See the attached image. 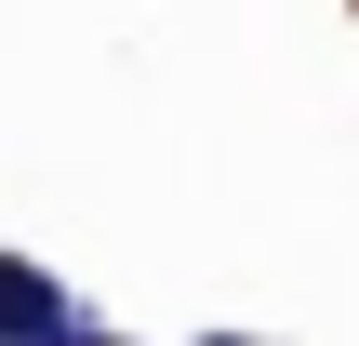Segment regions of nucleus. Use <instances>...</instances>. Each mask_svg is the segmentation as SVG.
<instances>
[{
	"label": "nucleus",
	"mask_w": 359,
	"mask_h": 346,
	"mask_svg": "<svg viewBox=\"0 0 359 346\" xmlns=\"http://www.w3.org/2000/svg\"><path fill=\"white\" fill-rule=\"evenodd\" d=\"M80 346H93V333H80Z\"/></svg>",
	"instance_id": "obj_3"
},
{
	"label": "nucleus",
	"mask_w": 359,
	"mask_h": 346,
	"mask_svg": "<svg viewBox=\"0 0 359 346\" xmlns=\"http://www.w3.org/2000/svg\"><path fill=\"white\" fill-rule=\"evenodd\" d=\"M200 346H240V333H200Z\"/></svg>",
	"instance_id": "obj_2"
},
{
	"label": "nucleus",
	"mask_w": 359,
	"mask_h": 346,
	"mask_svg": "<svg viewBox=\"0 0 359 346\" xmlns=\"http://www.w3.org/2000/svg\"><path fill=\"white\" fill-rule=\"evenodd\" d=\"M80 333V307L53 293V267H13L0 253V346H67Z\"/></svg>",
	"instance_id": "obj_1"
}]
</instances>
